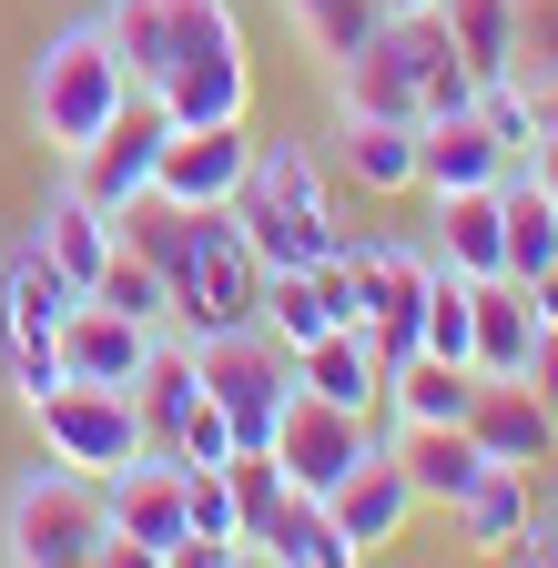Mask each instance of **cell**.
Segmentation results:
<instances>
[{
    "instance_id": "1",
    "label": "cell",
    "mask_w": 558,
    "mask_h": 568,
    "mask_svg": "<svg viewBox=\"0 0 558 568\" xmlns=\"http://www.w3.org/2000/svg\"><path fill=\"white\" fill-rule=\"evenodd\" d=\"M234 224H244L254 264H295V274L356 244V224H335V193H325V173H315L305 142H254V173L234 193Z\"/></svg>"
},
{
    "instance_id": "2",
    "label": "cell",
    "mask_w": 558,
    "mask_h": 568,
    "mask_svg": "<svg viewBox=\"0 0 558 568\" xmlns=\"http://www.w3.org/2000/svg\"><path fill=\"white\" fill-rule=\"evenodd\" d=\"M0 558L11 568H102L112 558V518H102V477L82 467H21L0 497Z\"/></svg>"
},
{
    "instance_id": "3",
    "label": "cell",
    "mask_w": 558,
    "mask_h": 568,
    "mask_svg": "<svg viewBox=\"0 0 558 568\" xmlns=\"http://www.w3.org/2000/svg\"><path fill=\"white\" fill-rule=\"evenodd\" d=\"M122 102H132V71H122V51H112L102 21H72V31L41 41V61H31V132L51 142L61 163H72Z\"/></svg>"
},
{
    "instance_id": "4",
    "label": "cell",
    "mask_w": 558,
    "mask_h": 568,
    "mask_svg": "<svg viewBox=\"0 0 558 568\" xmlns=\"http://www.w3.org/2000/svg\"><path fill=\"white\" fill-rule=\"evenodd\" d=\"M102 31L122 51V71L143 92H163L183 61L203 51H244V21H234V0H102Z\"/></svg>"
},
{
    "instance_id": "5",
    "label": "cell",
    "mask_w": 558,
    "mask_h": 568,
    "mask_svg": "<svg viewBox=\"0 0 558 568\" xmlns=\"http://www.w3.org/2000/svg\"><path fill=\"white\" fill-rule=\"evenodd\" d=\"M193 366H203V396L234 416V447H264L285 396H295V345L254 315V325H224V335H193Z\"/></svg>"
},
{
    "instance_id": "6",
    "label": "cell",
    "mask_w": 558,
    "mask_h": 568,
    "mask_svg": "<svg viewBox=\"0 0 558 568\" xmlns=\"http://www.w3.org/2000/svg\"><path fill=\"white\" fill-rule=\"evenodd\" d=\"M41 447L61 467H82V477H112L143 457V406H132V386H82V376H61L41 406Z\"/></svg>"
},
{
    "instance_id": "7",
    "label": "cell",
    "mask_w": 558,
    "mask_h": 568,
    "mask_svg": "<svg viewBox=\"0 0 558 568\" xmlns=\"http://www.w3.org/2000/svg\"><path fill=\"white\" fill-rule=\"evenodd\" d=\"M274 467H285V487H305V497H325L345 467H366L386 437H376V406H335V396H285V416H274Z\"/></svg>"
},
{
    "instance_id": "8",
    "label": "cell",
    "mask_w": 558,
    "mask_h": 568,
    "mask_svg": "<svg viewBox=\"0 0 558 568\" xmlns=\"http://www.w3.org/2000/svg\"><path fill=\"white\" fill-rule=\"evenodd\" d=\"M163 142H173V112H163V92H143V82H132V102L82 142V153H72V183L102 203V213H132V203H143L153 193V163H163Z\"/></svg>"
},
{
    "instance_id": "9",
    "label": "cell",
    "mask_w": 558,
    "mask_h": 568,
    "mask_svg": "<svg viewBox=\"0 0 558 568\" xmlns=\"http://www.w3.org/2000/svg\"><path fill=\"white\" fill-rule=\"evenodd\" d=\"M102 518H112V558L102 568H173L183 548V467L173 457H132L102 477Z\"/></svg>"
},
{
    "instance_id": "10",
    "label": "cell",
    "mask_w": 558,
    "mask_h": 568,
    "mask_svg": "<svg viewBox=\"0 0 558 568\" xmlns=\"http://www.w3.org/2000/svg\"><path fill=\"white\" fill-rule=\"evenodd\" d=\"M345 254H356V274H366V335H376V355L406 366V355H416V315H427L437 244H376V234H356Z\"/></svg>"
},
{
    "instance_id": "11",
    "label": "cell",
    "mask_w": 558,
    "mask_h": 568,
    "mask_svg": "<svg viewBox=\"0 0 558 568\" xmlns=\"http://www.w3.org/2000/svg\"><path fill=\"white\" fill-rule=\"evenodd\" d=\"M244 173H254V132L244 122H173L163 163H153V193L183 203V213H203V203H234Z\"/></svg>"
},
{
    "instance_id": "12",
    "label": "cell",
    "mask_w": 558,
    "mask_h": 568,
    "mask_svg": "<svg viewBox=\"0 0 558 568\" xmlns=\"http://www.w3.org/2000/svg\"><path fill=\"white\" fill-rule=\"evenodd\" d=\"M467 437H477V457H498V467H548L558 457V406L528 376H477Z\"/></svg>"
},
{
    "instance_id": "13",
    "label": "cell",
    "mask_w": 558,
    "mask_h": 568,
    "mask_svg": "<svg viewBox=\"0 0 558 568\" xmlns=\"http://www.w3.org/2000/svg\"><path fill=\"white\" fill-rule=\"evenodd\" d=\"M325 518L345 528V548H356V558H376V548H396V528L416 518V487H406V467L376 447L366 467H345V477L325 487Z\"/></svg>"
},
{
    "instance_id": "14",
    "label": "cell",
    "mask_w": 558,
    "mask_h": 568,
    "mask_svg": "<svg viewBox=\"0 0 558 568\" xmlns=\"http://www.w3.org/2000/svg\"><path fill=\"white\" fill-rule=\"evenodd\" d=\"M518 153H498V132L467 112H437V122H416V193H477V183H498Z\"/></svg>"
},
{
    "instance_id": "15",
    "label": "cell",
    "mask_w": 558,
    "mask_h": 568,
    "mask_svg": "<svg viewBox=\"0 0 558 568\" xmlns=\"http://www.w3.org/2000/svg\"><path fill=\"white\" fill-rule=\"evenodd\" d=\"M153 345H163V325H132V315H112V305H72V325H61V366H72L82 386H132L153 366Z\"/></svg>"
},
{
    "instance_id": "16",
    "label": "cell",
    "mask_w": 558,
    "mask_h": 568,
    "mask_svg": "<svg viewBox=\"0 0 558 568\" xmlns=\"http://www.w3.org/2000/svg\"><path fill=\"white\" fill-rule=\"evenodd\" d=\"M72 305H82V284L41 254V234H21L11 254H0V335H61Z\"/></svg>"
},
{
    "instance_id": "17",
    "label": "cell",
    "mask_w": 558,
    "mask_h": 568,
    "mask_svg": "<svg viewBox=\"0 0 558 568\" xmlns=\"http://www.w3.org/2000/svg\"><path fill=\"white\" fill-rule=\"evenodd\" d=\"M31 234H41V254H51V264L92 295V274H102V264H112V244H122V213H102L82 183H61V193H41V224H31Z\"/></svg>"
},
{
    "instance_id": "18",
    "label": "cell",
    "mask_w": 558,
    "mask_h": 568,
    "mask_svg": "<svg viewBox=\"0 0 558 568\" xmlns=\"http://www.w3.org/2000/svg\"><path fill=\"white\" fill-rule=\"evenodd\" d=\"M295 386L335 396V406H386V355L366 325H325L315 345H295Z\"/></svg>"
},
{
    "instance_id": "19",
    "label": "cell",
    "mask_w": 558,
    "mask_h": 568,
    "mask_svg": "<svg viewBox=\"0 0 558 568\" xmlns=\"http://www.w3.org/2000/svg\"><path fill=\"white\" fill-rule=\"evenodd\" d=\"M386 457L406 467L416 508H457V497L477 487V467H487L467 426H396V437H386Z\"/></svg>"
},
{
    "instance_id": "20",
    "label": "cell",
    "mask_w": 558,
    "mask_h": 568,
    "mask_svg": "<svg viewBox=\"0 0 558 568\" xmlns=\"http://www.w3.org/2000/svg\"><path fill=\"white\" fill-rule=\"evenodd\" d=\"M528 345H538V305L518 274H487L477 284V335H467V366L477 376H528Z\"/></svg>"
},
{
    "instance_id": "21",
    "label": "cell",
    "mask_w": 558,
    "mask_h": 568,
    "mask_svg": "<svg viewBox=\"0 0 558 568\" xmlns=\"http://www.w3.org/2000/svg\"><path fill=\"white\" fill-rule=\"evenodd\" d=\"M437 264L457 274H508V213H498V183H477V193H437Z\"/></svg>"
},
{
    "instance_id": "22",
    "label": "cell",
    "mask_w": 558,
    "mask_h": 568,
    "mask_svg": "<svg viewBox=\"0 0 558 568\" xmlns=\"http://www.w3.org/2000/svg\"><path fill=\"white\" fill-rule=\"evenodd\" d=\"M528 477H538V467H498V457H487V467H477V487L447 508V518H457V538L498 558V548H508V538L538 518V487H528Z\"/></svg>"
},
{
    "instance_id": "23",
    "label": "cell",
    "mask_w": 558,
    "mask_h": 568,
    "mask_svg": "<svg viewBox=\"0 0 558 568\" xmlns=\"http://www.w3.org/2000/svg\"><path fill=\"white\" fill-rule=\"evenodd\" d=\"M467 396H477V366H447V355H427V345H416L406 366H386L396 426H467Z\"/></svg>"
},
{
    "instance_id": "24",
    "label": "cell",
    "mask_w": 558,
    "mask_h": 568,
    "mask_svg": "<svg viewBox=\"0 0 558 568\" xmlns=\"http://www.w3.org/2000/svg\"><path fill=\"white\" fill-rule=\"evenodd\" d=\"M163 112H173V122H244V112H254V61H244V51L183 61L173 82H163Z\"/></svg>"
},
{
    "instance_id": "25",
    "label": "cell",
    "mask_w": 558,
    "mask_h": 568,
    "mask_svg": "<svg viewBox=\"0 0 558 568\" xmlns=\"http://www.w3.org/2000/svg\"><path fill=\"white\" fill-rule=\"evenodd\" d=\"M264 568H356V548H345V528L325 518V497L285 487V508L264 518Z\"/></svg>"
},
{
    "instance_id": "26",
    "label": "cell",
    "mask_w": 558,
    "mask_h": 568,
    "mask_svg": "<svg viewBox=\"0 0 558 568\" xmlns=\"http://www.w3.org/2000/svg\"><path fill=\"white\" fill-rule=\"evenodd\" d=\"M437 21L457 41V61L477 82H508L518 71V0H437Z\"/></svg>"
},
{
    "instance_id": "27",
    "label": "cell",
    "mask_w": 558,
    "mask_h": 568,
    "mask_svg": "<svg viewBox=\"0 0 558 568\" xmlns=\"http://www.w3.org/2000/svg\"><path fill=\"white\" fill-rule=\"evenodd\" d=\"M335 142L366 193H416V122H345Z\"/></svg>"
},
{
    "instance_id": "28",
    "label": "cell",
    "mask_w": 558,
    "mask_h": 568,
    "mask_svg": "<svg viewBox=\"0 0 558 568\" xmlns=\"http://www.w3.org/2000/svg\"><path fill=\"white\" fill-rule=\"evenodd\" d=\"M92 305H112V315H132V325H173V284H163V264H153V254L112 244V264L92 274Z\"/></svg>"
},
{
    "instance_id": "29",
    "label": "cell",
    "mask_w": 558,
    "mask_h": 568,
    "mask_svg": "<svg viewBox=\"0 0 558 568\" xmlns=\"http://www.w3.org/2000/svg\"><path fill=\"white\" fill-rule=\"evenodd\" d=\"M285 21L315 41V61H345V51L386 21V0H285Z\"/></svg>"
},
{
    "instance_id": "30",
    "label": "cell",
    "mask_w": 558,
    "mask_h": 568,
    "mask_svg": "<svg viewBox=\"0 0 558 568\" xmlns=\"http://www.w3.org/2000/svg\"><path fill=\"white\" fill-rule=\"evenodd\" d=\"M254 315L285 335V345H315L325 335V305H315V284L295 274V264H264V295H254Z\"/></svg>"
},
{
    "instance_id": "31",
    "label": "cell",
    "mask_w": 558,
    "mask_h": 568,
    "mask_svg": "<svg viewBox=\"0 0 558 568\" xmlns=\"http://www.w3.org/2000/svg\"><path fill=\"white\" fill-rule=\"evenodd\" d=\"M477 122L498 132V153H518V163L548 142V122H538V92H528V82H477Z\"/></svg>"
},
{
    "instance_id": "32",
    "label": "cell",
    "mask_w": 558,
    "mask_h": 568,
    "mask_svg": "<svg viewBox=\"0 0 558 568\" xmlns=\"http://www.w3.org/2000/svg\"><path fill=\"white\" fill-rule=\"evenodd\" d=\"M0 366H11V396H21V406H41L61 376H72V366H61V335H11V355H0Z\"/></svg>"
},
{
    "instance_id": "33",
    "label": "cell",
    "mask_w": 558,
    "mask_h": 568,
    "mask_svg": "<svg viewBox=\"0 0 558 568\" xmlns=\"http://www.w3.org/2000/svg\"><path fill=\"white\" fill-rule=\"evenodd\" d=\"M558 71V0H518V71L508 82H548Z\"/></svg>"
},
{
    "instance_id": "34",
    "label": "cell",
    "mask_w": 558,
    "mask_h": 568,
    "mask_svg": "<svg viewBox=\"0 0 558 568\" xmlns=\"http://www.w3.org/2000/svg\"><path fill=\"white\" fill-rule=\"evenodd\" d=\"M224 457H234V416L203 396V406L183 416V437H173V467H224Z\"/></svg>"
},
{
    "instance_id": "35",
    "label": "cell",
    "mask_w": 558,
    "mask_h": 568,
    "mask_svg": "<svg viewBox=\"0 0 558 568\" xmlns=\"http://www.w3.org/2000/svg\"><path fill=\"white\" fill-rule=\"evenodd\" d=\"M498 558H518V568H558V518L538 508V518H528V528H518V538H508Z\"/></svg>"
},
{
    "instance_id": "36",
    "label": "cell",
    "mask_w": 558,
    "mask_h": 568,
    "mask_svg": "<svg viewBox=\"0 0 558 568\" xmlns=\"http://www.w3.org/2000/svg\"><path fill=\"white\" fill-rule=\"evenodd\" d=\"M528 386L558 406V325H538V345H528Z\"/></svg>"
},
{
    "instance_id": "37",
    "label": "cell",
    "mask_w": 558,
    "mask_h": 568,
    "mask_svg": "<svg viewBox=\"0 0 558 568\" xmlns=\"http://www.w3.org/2000/svg\"><path fill=\"white\" fill-rule=\"evenodd\" d=\"M528 305H538V325H558V264H538V274H528Z\"/></svg>"
},
{
    "instance_id": "38",
    "label": "cell",
    "mask_w": 558,
    "mask_h": 568,
    "mask_svg": "<svg viewBox=\"0 0 558 568\" xmlns=\"http://www.w3.org/2000/svg\"><path fill=\"white\" fill-rule=\"evenodd\" d=\"M528 173H538V183H548V193H558V132H548V142H538V153H528Z\"/></svg>"
},
{
    "instance_id": "39",
    "label": "cell",
    "mask_w": 558,
    "mask_h": 568,
    "mask_svg": "<svg viewBox=\"0 0 558 568\" xmlns=\"http://www.w3.org/2000/svg\"><path fill=\"white\" fill-rule=\"evenodd\" d=\"M528 92H538V122L558 132V71H548V82H528Z\"/></svg>"
},
{
    "instance_id": "40",
    "label": "cell",
    "mask_w": 558,
    "mask_h": 568,
    "mask_svg": "<svg viewBox=\"0 0 558 568\" xmlns=\"http://www.w3.org/2000/svg\"><path fill=\"white\" fill-rule=\"evenodd\" d=\"M538 477H548V518H558V457H548V467H538Z\"/></svg>"
},
{
    "instance_id": "41",
    "label": "cell",
    "mask_w": 558,
    "mask_h": 568,
    "mask_svg": "<svg viewBox=\"0 0 558 568\" xmlns=\"http://www.w3.org/2000/svg\"><path fill=\"white\" fill-rule=\"evenodd\" d=\"M386 11H437V0H386Z\"/></svg>"
}]
</instances>
